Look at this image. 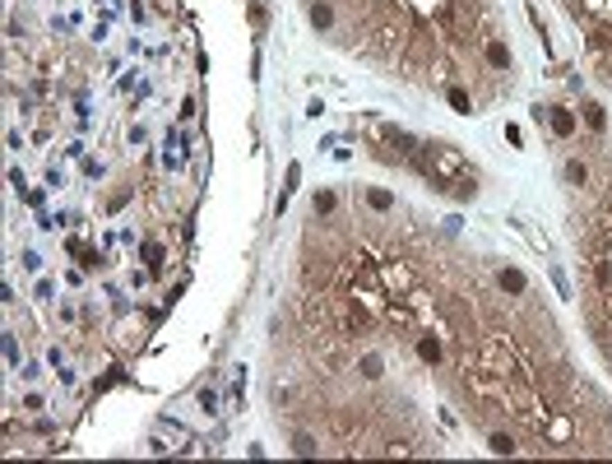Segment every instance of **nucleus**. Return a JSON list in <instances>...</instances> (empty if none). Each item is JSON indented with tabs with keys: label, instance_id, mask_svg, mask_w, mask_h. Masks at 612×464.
Returning <instances> with one entry per match:
<instances>
[{
	"label": "nucleus",
	"instance_id": "obj_3",
	"mask_svg": "<svg viewBox=\"0 0 612 464\" xmlns=\"http://www.w3.org/2000/svg\"><path fill=\"white\" fill-rule=\"evenodd\" d=\"M483 61H487V70H510V46H505V37H487Z\"/></svg>",
	"mask_w": 612,
	"mask_h": 464
},
{
	"label": "nucleus",
	"instance_id": "obj_1",
	"mask_svg": "<svg viewBox=\"0 0 612 464\" xmlns=\"http://www.w3.org/2000/svg\"><path fill=\"white\" fill-rule=\"evenodd\" d=\"M381 283L395 297H404V293H413V288H417V283H413V269H408L404 260H381Z\"/></svg>",
	"mask_w": 612,
	"mask_h": 464
},
{
	"label": "nucleus",
	"instance_id": "obj_16",
	"mask_svg": "<svg viewBox=\"0 0 612 464\" xmlns=\"http://www.w3.org/2000/svg\"><path fill=\"white\" fill-rule=\"evenodd\" d=\"M362 376H367V381L381 376V353H367V357H362Z\"/></svg>",
	"mask_w": 612,
	"mask_h": 464
},
{
	"label": "nucleus",
	"instance_id": "obj_9",
	"mask_svg": "<svg viewBox=\"0 0 612 464\" xmlns=\"http://www.w3.org/2000/svg\"><path fill=\"white\" fill-rule=\"evenodd\" d=\"M445 190H450L455 200H474V195H478V181H474V177H469V172H464V177H455V181L445 186Z\"/></svg>",
	"mask_w": 612,
	"mask_h": 464
},
{
	"label": "nucleus",
	"instance_id": "obj_15",
	"mask_svg": "<svg viewBox=\"0 0 612 464\" xmlns=\"http://www.w3.org/2000/svg\"><path fill=\"white\" fill-rule=\"evenodd\" d=\"M297 181H302V168L292 163V168H288V186H283V200H278V209L288 204V195H292V190H297Z\"/></svg>",
	"mask_w": 612,
	"mask_h": 464
},
{
	"label": "nucleus",
	"instance_id": "obj_2",
	"mask_svg": "<svg viewBox=\"0 0 612 464\" xmlns=\"http://www.w3.org/2000/svg\"><path fill=\"white\" fill-rule=\"evenodd\" d=\"M548 125H552V135H557V139H570L575 130H580L575 111H570V107H561V102H552V107H548Z\"/></svg>",
	"mask_w": 612,
	"mask_h": 464
},
{
	"label": "nucleus",
	"instance_id": "obj_6",
	"mask_svg": "<svg viewBox=\"0 0 612 464\" xmlns=\"http://www.w3.org/2000/svg\"><path fill=\"white\" fill-rule=\"evenodd\" d=\"M584 125H589V130H594V135H603V130H608V111L598 107V102H584Z\"/></svg>",
	"mask_w": 612,
	"mask_h": 464
},
{
	"label": "nucleus",
	"instance_id": "obj_10",
	"mask_svg": "<svg viewBox=\"0 0 612 464\" xmlns=\"http://www.w3.org/2000/svg\"><path fill=\"white\" fill-rule=\"evenodd\" d=\"M311 209H316V214H334V209H339V195H334V190H316V200H311Z\"/></svg>",
	"mask_w": 612,
	"mask_h": 464
},
{
	"label": "nucleus",
	"instance_id": "obj_7",
	"mask_svg": "<svg viewBox=\"0 0 612 464\" xmlns=\"http://www.w3.org/2000/svg\"><path fill=\"white\" fill-rule=\"evenodd\" d=\"M417 357H422V362H441L445 357L441 339H436V334H422V339H417Z\"/></svg>",
	"mask_w": 612,
	"mask_h": 464
},
{
	"label": "nucleus",
	"instance_id": "obj_4",
	"mask_svg": "<svg viewBox=\"0 0 612 464\" xmlns=\"http://www.w3.org/2000/svg\"><path fill=\"white\" fill-rule=\"evenodd\" d=\"M306 19H311V28H334V5L330 0H311L306 5Z\"/></svg>",
	"mask_w": 612,
	"mask_h": 464
},
{
	"label": "nucleus",
	"instance_id": "obj_13",
	"mask_svg": "<svg viewBox=\"0 0 612 464\" xmlns=\"http://www.w3.org/2000/svg\"><path fill=\"white\" fill-rule=\"evenodd\" d=\"M566 181L570 186H584V181H589V168H584L580 158H570V163H566Z\"/></svg>",
	"mask_w": 612,
	"mask_h": 464
},
{
	"label": "nucleus",
	"instance_id": "obj_17",
	"mask_svg": "<svg viewBox=\"0 0 612 464\" xmlns=\"http://www.w3.org/2000/svg\"><path fill=\"white\" fill-rule=\"evenodd\" d=\"M199 409H204V413H218V395H214V390H199Z\"/></svg>",
	"mask_w": 612,
	"mask_h": 464
},
{
	"label": "nucleus",
	"instance_id": "obj_14",
	"mask_svg": "<svg viewBox=\"0 0 612 464\" xmlns=\"http://www.w3.org/2000/svg\"><path fill=\"white\" fill-rule=\"evenodd\" d=\"M292 450H297V455H316L321 446H316V436H311V432H297V436H292Z\"/></svg>",
	"mask_w": 612,
	"mask_h": 464
},
{
	"label": "nucleus",
	"instance_id": "obj_18",
	"mask_svg": "<svg viewBox=\"0 0 612 464\" xmlns=\"http://www.w3.org/2000/svg\"><path fill=\"white\" fill-rule=\"evenodd\" d=\"M246 15H251V24H255V28H264V24H269V15H264V5H251Z\"/></svg>",
	"mask_w": 612,
	"mask_h": 464
},
{
	"label": "nucleus",
	"instance_id": "obj_12",
	"mask_svg": "<svg viewBox=\"0 0 612 464\" xmlns=\"http://www.w3.org/2000/svg\"><path fill=\"white\" fill-rule=\"evenodd\" d=\"M367 204L376 209V214H390V209H395V195H390V190H367Z\"/></svg>",
	"mask_w": 612,
	"mask_h": 464
},
{
	"label": "nucleus",
	"instance_id": "obj_5",
	"mask_svg": "<svg viewBox=\"0 0 612 464\" xmlns=\"http://www.w3.org/2000/svg\"><path fill=\"white\" fill-rule=\"evenodd\" d=\"M496 283H501V293H510V297H524V293H529V278H524V269H501V274H496Z\"/></svg>",
	"mask_w": 612,
	"mask_h": 464
},
{
	"label": "nucleus",
	"instance_id": "obj_8",
	"mask_svg": "<svg viewBox=\"0 0 612 464\" xmlns=\"http://www.w3.org/2000/svg\"><path fill=\"white\" fill-rule=\"evenodd\" d=\"M445 102H450V107H455L459 116H469V111H474V98H469V93L459 89V84H450V89H445Z\"/></svg>",
	"mask_w": 612,
	"mask_h": 464
},
{
	"label": "nucleus",
	"instance_id": "obj_11",
	"mask_svg": "<svg viewBox=\"0 0 612 464\" xmlns=\"http://www.w3.org/2000/svg\"><path fill=\"white\" fill-rule=\"evenodd\" d=\"M487 446L496 450V455H515V450H520V446H515V436H510V432H492V436H487Z\"/></svg>",
	"mask_w": 612,
	"mask_h": 464
}]
</instances>
